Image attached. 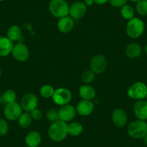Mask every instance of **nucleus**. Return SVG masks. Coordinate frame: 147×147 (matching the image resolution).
<instances>
[{
  "label": "nucleus",
  "instance_id": "36",
  "mask_svg": "<svg viewBox=\"0 0 147 147\" xmlns=\"http://www.w3.org/2000/svg\"><path fill=\"white\" fill-rule=\"evenodd\" d=\"M130 1L132 2H136V3H137V2H139V1H141V0H130Z\"/></svg>",
  "mask_w": 147,
  "mask_h": 147
},
{
  "label": "nucleus",
  "instance_id": "38",
  "mask_svg": "<svg viewBox=\"0 0 147 147\" xmlns=\"http://www.w3.org/2000/svg\"><path fill=\"white\" fill-rule=\"evenodd\" d=\"M2 75V69H1V67H0V77Z\"/></svg>",
  "mask_w": 147,
  "mask_h": 147
},
{
  "label": "nucleus",
  "instance_id": "20",
  "mask_svg": "<svg viewBox=\"0 0 147 147\" xmlns=\"http://www.w3.org/2000/svg\"><path fill=\"white\" fill-rule=\"evenodd\" d=\"M79 93L82 100H91L94 99L96 96L95 90L92 86L87 85V84L80 87V90H79Z\"/></svg>",
  "mask_w": 147,
  "mask_h": 147
},
{
  "label": "nucleus",
  "instance_id": "17",
  "mask_svg": "<svg viewBox=\"0 0 147 147\" xmlns=\"http://www.w3.org/2000/svg\"><path fill=\"white\" fill-rule=\"evenodd\" d=\"M74 28V20L71 17L66 16L59 19L58 22V28L62 33L70 32Z\"/></svg>",
  "mask_w": 147,
  "mask_h": 147
},
{
  "label": "nucleus",
  "instance_id": "12",
  "mask_svg": "<svg viewBox=\"0 0 147 147\" xmlns=\"http://www.w3.org/2000/svg\"><path fill=\"white\" fill-rule=\"evenodd\" d=\"M76 113V108L71 105L67 104L61 106L59 110V120L66 123L71 121L75 117Z\"/></svg>",
  "mask_w": 147,
  "mask_h": 147
},
{
  "label": "nucleus",
  "instance_id": "24",
  "mask_svg": "<svg viewBox=\"0 0 147 147\" xmlns=\"http://www.w3.org/2000/svg\"><path fill=\"white\" fill-rule=\"evenodd\" d=\"M134 9L131 6L128 5H124L121 8V15L125 20H130L134 18Z\"/></svg>",
  "mask_w": 147,
  "mask_h": 147
},
{
  "label": "nucleus",
  "instance_id": "18",
  "mask_svg": "<svg viewBox=\"0 0 147 147\" xmlns=\"http://www.w3.org/2000/svg\"><path fill=\"white\" fill-rule=\"evenodd\" d=\"M41 136L38 131H31L25 136V144L28 147H38L41 142Z\"/></svg>",
  "mask_w": 147,
  "mask_h": 147
},
{
  "label": "nucleus",
  "instance_id": "33",
  "mask_svg": "<svg viewBox=\"0 0 147 147\" xmlns=\"http://www.w3.org/2000/svg\"><path fill=\"white\" fill-rule=\"evenodd\" d=\"M93 2H94V3L97 4V5H102L107 3V2H109V0H93Z\"/></svg>",
  "mask_w": 147,
  "mask_h": 147
},
{
  "label": "nucleus",
  "instance_id": "34",
  "mask_svg": "<svg viewBox=\"0 0 147 147\" xmlns=\"http://www.w3.org/2000/svg\"><path fill=\"white\" fill-rule=\"evenodd\" d=\"M84 4H85L86 6H87V7L92 6V5L94 4L93 0H84Z\"/></svg>",
  "mask_w": 147,
  "mask_h": 147
},
{
  "label": "nucleus",
  "instance_id": "13",
  "mask_svg": "<svg viewBox=\"0 0 147 147\" xmlns=\"http://www.w3.org/2000/svg\"><path fill=\"white\" fill-rule=\"evenodd\" d=\"M112 120L117 127H124L128 122V115L125 110L121 108H116L113 111Z\"/></svg>",
  "mask_w": 147,
  "mask_h": 147
},
{
  "label": "nucleus",
  "instance_id": "1",
  "mask_svg": "<svg viewBox=\"0 0 147 147\" xmlns=\"http://www.w3.org/2000/svg\"><path fill=\"white\" fill-rule=\"evenodd\" d=\"M49 136L52 141L59 142L66 138L68 134V125L66 122L61 121H58L56 122L52 123L49 127Z\"/></svg>",
  "mask_w": 147,
  "mask_h": 147
},
{
  "label": "nucleus",
  "instance_id": "14",
  "mask_svg": "<svg viewBox=\"0 0 147 147\" xmlns=\"http://www.w3.org/2000/svg\"><path fill=\"white\" fill-rule=\"evenodd\" d=\"M134 113L138 120H147V101L143 100L136 102L134 105Z\"/></svg>",
  "mask_w": 147,
  "mask_h": 147
},
{
  "label": "nucleus",
  "instance_id": "32",
  "mask_svg": "<svg viewBox=\"0 0 147 147\" xmlns=\"http://www.w3.org/2000/svg\"><path fill=\"white\" fill-rule=\"evenodd\" d=\"M128 0H109V2L113 7L116 8H120L126 5Z\"/></svg>",
  "mask_w": 147,
  "mask_h": 147
},
{
  "label": "nucleus",
  "instance_id": "7",
  "mask_svg": "<svg viewBox=\"0 0 147 147\" xmlns=\"http://www.w3.org/2000/svg\"><path fill=\"white\" fill-rule=\"evenodd\" d=\"M52 99L55 104L60 106L65 105L69 104L71 100V93L68 89L61 87L55 90Z\"/></svg>",
  "mask_w": 147,
  "mask_h": 147
},
{
  "label": "nucleus",
  "instance_id": "6",
  "mask_svg": "<svg viewBox=\"0 0 147 147\" xmlns=\"http://www.w3.org/2000/svg\"><path fill=\"white\" fill-rule=\"evenodd\" d=\"M22 113V108L20 104L16 102L7 103L4 108V115L5 118L11 121L18 120Z\"/></svg>",
  "mask_w": 147,
  "mask_h": 147
},
{
  "label": "nucleus",
  "instance_id": "8",
  "mask_svg": "<svg viewBox=\"0 0 147 147\" xmlns=\"http://www.w3.org/2000/svg\"><path fill=\"white\" fill-rule=\"evenodd\" d=\"M107 61L103 55L97 54L93 56L90 61V69L95 74L103 73L107 69Z\"/></svg>",
  "mask_w": 147,
  "mask_h": 147
},
{
  "label": "nucleus",
  "instance_id": "9",
  "mask_svg": "<svg viewBox=\"0 0 147 147\" xmlns=\"http://www.w3.org/2000/svg\"><path fill=\"white\" fill-rule=\"evenodd\" d=\"M38 105V99L32 93H28L25 94L21 99L20 105L22 110H25L26 112L30 113L34 109L37 108Z\"/></svg>",
  "mask_w": 147,
  "mask_h": 147
},
{
  "label": "nucleus",
  "instance_id": "26",
  "mask_svg": "<svg viewBox=\"0 0 147 147\" xmlns=\"http://www.w3.org/2000/svg\"><path fill=\"white\" fill-rule=\"evenodd\" d=\"M137 12L141 16L147 15V0H141L136 3V6Z\"/></svg>",
  "mask_w": 147,
  "mask_h": 147
},
{
  "label": "nucleus",
  "instance_id": "3",
  "mask_svg": "<svg viewBox=\"0 0 147 147\" xmlns=\"http://www.w3.org/2000/svg\"><path fill=\"white\" fill-rule=\"evenodd\" d=\"M145 25L142 20L138 18H134L128 20L125 30L128 37L131 38H138L144 33Z\"/></svg>",
  "mask_w": 147,
  "mask_h": 147
},
{
  "label": "nucleus",
  "instance_id": "22",
  "mask_svg": "<svg viewBox=\"0 0 147 147\" xmlns=\"http://www.w3.org/2000/svg\"><path fill=\"white\" fill-rule=\"evenodd\" d=\"M83 125L80 123L73 122L68 125V134L71 136H78L83 132Z\"/></svg>",
  "mask_w": 147,
  "mask_h": 147
},
{
  "label": "nucleus",
  "instance_id": "11",
  "mask_svg": "<svg viewBox=\"0 0 147 147\" xmlns=\"http://www.w3.org/2000/svg\"><path fill=\"white\" fill-rule=\"evenodd\" d=\"M87 7L84 2H76L69 7V14L71 18L74 20L82 18L87 12Z\"/></svg>",
  "mask_w": 147,
  "mask_h": 147
},
{
  "label": "nucleus",
  "instance_id": "37",
  "mask_svg": "<svg viewBox=\"0 0 147 147\" xmlns=\"http://www.w3.org/2000/svg\"><path fill=\"white\" fill-rule=\"evenodd\" d=\"M144 51H145V53L147 54V44L146 45L145 48H144Z\"/></svg>",
  "mask_w": 147,
  "mask_h": 147
},
{
  "label": "nucleus",
  "instance_id": "4",
  "mask_svg": "<svg viewBox=\"0 0 147 147\" xmlns=\"http://www.w3.org/2000/svg\"><path fill=\"white\" fill-rule=\"evenodd\" d=\"M128 134L134 139L143 138L147 135V123L138 119L133 121L128 126Z\"/></svg>",
  "mask_w": 147,
  "mask_h": 147
},
{
  "label": "nucleus",
  "instance_id": "2",
  "mask_svg": "<svg viewBox=\"0 0 147 147\" xmlns=\"http://www.w3.org/2000/svg\"><path fill=\"white\" fill-rule=\"evenodd\" d=\"M49 9L55 18L59 19L68 16L69 14V5L66 0H51Z\"/></svg>",
  "mask_w": 147,
  "mask_h": 147
},
{
  "label": "nucleus",
  "instance_id": "25",
  "mask_svg": "<svg viewBox=\"0 0 147 147\" xmlns=\"http://www.w3.org/2000/svg\"><path fill=\"white\" fill-rule=\"evenodd\" d=\"M54 92L55 90L52 86L49 84H45L43 87H40V94L44 98H50L53 97Z\"/></svg>",
  "mask_w": 147,
  "mask_h": 147
},
{
  "label": "nucleus",
  "instance_id": "29",
  "mask_svg": "<svg viewBox=\"0 0 147 147\" xmlns=\"http://www.w3.org/2000/svg\"><path fill=\"white\" fill-rule=\"evenodd\" d=\"M95 74L93 71L90 70H87L83 73L82 74V81L83 82L85 83V84H90V83L94 81V78H95Z\"/></svg>",
  "mask_w": 147,
  "mask_h": 147
},
{
  "label": "nucleus",
  "instance_id": "23",
  "mask_svg": "<svg viewBox=\"0 0 147 147\" xmlns=\"http://www.w3.org/2000/svg\"><path fill=\"white\" fill-rule=\"evenodd\" d=\"M32 121V118L30 113L26 112L25 113H22V115L18 118V124L21 128H27L30 125Z\"/></svg>",
  "mask_w": 147,
  "mask_h": 147
},
{
  "label": "nucleus",
  "instance_id": "15",
  "mask_svg": "<svg viewBox=\"0 0 147 147\" xmlns=\"http://www.w3.org/2000/svg\"><path fill=\"white\" fill-rule=\"evenodd\" d=\"M94 110V104L91 100H82L77 104L76 110L82 116H88Z\"/></svg>",
  "mask_w": 147,
  "mask_h": 147
},
{
  "label": "nucleus",
  "instance_id": "16",
  "mask_svg": "<svg viewBox=\"0 0 147 147\" xmlns=\"http://www.w3.org/2000/svg\"><path fill=\"white\" fill-rule=\"evenodd\" d=\"M13 43L7 37L0 35V56L5 57L12 53Z\"/></svg>",
  "mask_w": 147,
  "mask_h": 147
},
{
  "label": "nucleus",
  "instance_id": "10",
  "mask_svg": "<svg viewBox=\"0 0 147 147\" xmlns=\"http://www.w3.org/2000/svg\"><path fill=\"white\" fill-rule=\"evenodd\" d=\"M11 53L14 59L20 62H24L28 60L30 55L29 49L23 43H18L15 45Z\"/></svg>",
  "mask_w": 147,
  "mask_h": 147
},
{
  "label": "nucleus",
  "instance_id": "31",
  "mask_svg": "<svg viewBox=\"0 0 147 147\" xmlns=\"http://www.w3.org/2000/svg\"><path fill=\"white\" fill-rule=\"evenodd\" d=\"M30 113V115L31 117H32V120H34V121H39V120L41 119L42 116H43L42 112L38 108L34 109V110H32Z\"/></svg>",
  "mask_w": 147,
  "mask_h": 147
},
{
  "label": "nucleus",
  "instance_id": "21",
  "mask_svg": "<svg viewBox=\"0 0 147 147\" xmlns=\"http://www.w3.org/2000/svg\"><path fill=\"white\" fill-rule=\"evenodd\" d=\"M7 37L12 42L20 40L22 37V30L20 28L18 25H12L9 27L7 32Z\"/></svg>",
  "mask_w": 147,
  "mask_h": 147
},
{
  "label": "nucleus",
  "instance_id": "30",
  "mask_svg": "<svg viewBox=\"0 0 147 147\" xmlns=\"http://www.w3.org/2000/svg\"><path fill=\"white\" fill-rule=\"evenodd\" d=\"M9 131V125L5 120L0 118V136L6 135Z\"/></svg>",
  "mask_w": 147,
  "mask_h": 147
},
{
  "label": "nucleus",
  "instance_id": "5",
  "mask_svg": "<svg viewBox=\"0 0 147 147\" xmlns=\"http://www.w3.org/2000/svg\"><path fill=\"white\" fill-rule=\"evenodd\" d=\"M127 94L131 99L137 100H143L146 97L147 87L144 82H137L128 88Z\"/></svg>",
  "mask_w": 147,
  "mask_h": 147
},
{
  "label": "nucleus",
  "instance_id": "40",
  "mask_svg": "<svg viewBox=\"0 0 147 147\" xmlns=\"http://www.w3.org/2000/svg\"><path fill=\"white\" fill-rule=\"evenodd\" d=\"M146 99H147V94H146Z\"/></svg>",
  "mask_w": 147,
  "mask_h": 147
},
{
  "label": "nucleus",
  "instance_id": "35",
  "mask_svg": "<svg viewBox=\"0 0 147 147\" xmlns=\"http://www.w3.org/2000/svg\"><path fill=\"white\" fill-rule=\"evenodd\" d=\"M143 141H144V144L147 146V135L145 136H144V138H143Z\"/></svg>",
  "mask_w": 147,
  "mask_h": 147
},
{
  "label": "nucleus",
  "instance_id": "19",
  "mask_svg": "<svg viewBox=\"0 0 147 147\" xmlns=\"http://www.w3.org/2000/svg\"><path fill=\"white\" fill-rule=\"evenodd\" d=\"M141 51L142 49L141 46L136 43H130L125 48V54L130 59H136L139 57Z\"/></svg>",
  "mask_w": 147,
  "mask_h": 147
},
{
  "label": "nucleus",
  "instance_id": "27",
  "mask_svg": "<svg viewBox=\"0 0 147 147\" xmlns=\"http://www.w3.org/2000/svg\"><path fill=\"white\" fill-rule=\"evenodd\" d=\"M17 94L15 92L12 90H7L3 94V99L6 104L16 102Z\"/></svg>",
  "mask_w": 147,
  "mask_h": 147
},
{
  "label": "nucleus",
  "instance_id": "28",
  "mask_svg": "<svg viewBox=\"0 0 147 147\" xmlns=\"http://www.w3.org/2000/svg\"><path fill=\"white\" fill-rule=\"evenodd\" d=\"M46 118H47V119L49 120L50 122L52 123L60 121L59 117V110L53 108L49 109L47 112H46Z\"/></svg>",
  "mask_w": 147,
  "mask_h": 147
},
{
  "label": "nucleus",
  "instance_id": "39",
  "mask_svg": "<svg viewBox=\"0 0 147 147\" xmlns=\"http://www.w3.org/2000/svg\"><path fill=\"white\" fill-rule=\"evenodd\" d=\"M3 1H5V0H0V2H3Z\"/></svg>",
  "mask_w": 147,
  "mask_h": 147
}]
</instances>
